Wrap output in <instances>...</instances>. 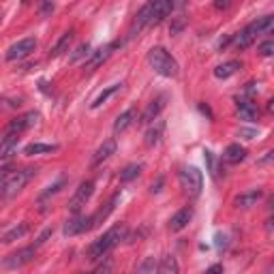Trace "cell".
Returning <instances> with one entry per match:
<instances>
[{
  "mask_svg": "<svg viewBox=\"0 0 274 274\" xmlns=\"http://www.w3.org/2000/svg\"><path fill=\"white\" fill-rule=\"evenodd\" d=\"M247 159V148H242L240 144H231L227 146L225 154H223V161L229 163V165H238V163H242Z\"/></svg>",
  "mask_w": 274,
  "mask_h": 274,
  "instance_id": "d6986e66",
  "label": "cell"
},
{
  "mask_svg": "<svg viewBox=\"0 0 274 274\" xmlns=\"http://www.w3.org/2000/svg\"><path fill=\"white\" fill-rule=\"evenodd\" d=\"M17 142H20V135H15V133H4V137L0 139V161L9 159V156L15 152Z\"/></svg>",
  "mask_w": 274,
  "mask_h": 274,
  "instance_id": "ac0fdd59",
  "label": "cell"
},
{
  "mask_svg": "<svg viewBox=\"0 0 274 274\" xmlns=\"http://www.w3.org/2000/svg\"><path fill=\"white\" fill-rule=\"evenodd\" d=\"M39 122V112H28L24 116H20V118L11 120L9 126H7V133H15V135H20V133L28 131L30 126H34Z\"/></svg>",
  "mask_w": 274,
  "mask_h": 274,
  "instance_id": "8fae6325",
  "label": "cell"
},
{
  "mask_svg": "<svg viewBox=\"0 0 274 274\" xmlns=\"http://www.w3.org/2000/svg\"><path fill=\"white\" fill-rule=\"evenodd\" d=\"M231 4V0H217V2H214V7L217 9H227Z\"/></svg>",
  "mask_w": 274,
  "mask_h": 274,
  "instance_id": "ab89813d",
  "label": "cell"
},
{
  "mask_svg": "<svg viewBox=\"0 0 274 274\" xmlns=\"http://www.w3.org/2000/svg\"><path fill=\"white\" fill-rule=\"evenodd\" d=\"M148 65L152 67L154 73L163 75V77H178V73H180L176 58L163 48H152L148 51Z\"/></svg>",
  "mask_w": 274,
  "mask_h": 274,
  "instance_id": "7a4b0ae2",
  "label": "cell"
},
{
  "mask_svg": "<svg viewBox=\"0 0 274 274\" xmlns=\"http://www.w3.org/2000/svg\"><path fill=\"white\" fill-rule=\"evenodd\" d=\"M65 182H67V180H65V178H60V180H58V182H54V184H50L48 189H45L43 193H41V199H48L50 195H56L58 191H60L62 186H65Z\"/></svg>",
  "mask_w": 274,
  "mask_h": 274,
  "instance_id": "4dcf8cb0",
  "label": "cell"
},
{
  "mask_svg": "<svg viewBox=\"0 0 274 274\" xmlns=\"http://www.w3.org/2000/svg\"><path fill=\"white\" fill-rule=\"evenodd\" d=\"M152 7H154V0H150L148 4H144V7L137 11V15L133 17L131 28H129V39H135L146 26L152 24Z\"/></svg>",
  "mask_w": 274,
  "mask_h": 274,
  "instance_id": "52a82bcc",
  "label": "cell"
},
{
  "mask_svg": "<svg viewBox=\"0 0 274 274\" xmlns=\"http://www.w3.org/2000/svg\"><path fill=\"white\" fill-rule=\"evenodd\" d=\"M112 270V261H105V264L97 266V272H109Z\"/></svg>",
  "mask_w": 274,
  "mask_h": 274,
  "instance_id": "74e56055",
  "label": "cell"
},
{
  "mask_svg": "<svg viewBox=\"0 0 274 274\" xmlns=\"http://www.w3.org/2000/svg\"><path fill=\"white\" fill-rule=\"evenodd\" d=\"M238 116H240L242 120H247V122H253L259 116V112H257V107H255L253 103L247 101V99H238Z\"/></svg>",
  "mask_w": 274,
  "mask_h": 274,
  "instance_id": "7402d4cb",
  "label": "cell"
},
{
  "mask_svg": "<svg viewBox=\"0 0 274 274\" xmlns=\"http://www.w3.org/2000/svg\"><path fill=\"white\" fill-rule=\"evenodd\" d=\"M156 270H159V264H156L154 257H146L144 264L137 268V272H142V274H154Z\"/></svg>",
  "mask_w": 274,
  "mask_h": 274,
  "instance_id": "f546056e",
  "label": "cell"
},
{
  "mask_svg": "<svg viewBox=\"0 0 274 274\" xmlns=\"http://www.w3.org/2000/svg\"><path fill=\"white\" fill-rule=\"evenodd\" d=\"M142 170H144V167L139 165V163H131V165H126L125 170L120 172V180H122V182H131V180H135L139 174H142Z\"/></svg>",
  "mask_w": 274,
  "mask_h": 274,
  "instance_id": "f1b7e54d",
  "label": "cell"
},
{
  "mask_svg": "<svg viewBox=\"0 0 274 274\" xmlns=\"http://www.w3.org/2000/svg\"><path fill=\"white\" fill-rule=\"evenodd\" d=\"M90 54V45L88 43H81L77 50H75V54L71 56V62H77L79 58H84V56H88Z\"/></svg>",
  "mask_w": 274,
  "mask_h": 274,
  "instance_id": "d6a6232c",
  "label": "cell"
},
{
  "mask_svg": "<svg viewBox=\"0 0 274 274\" xmlns=\"http://www.w3.org/2000/svg\"><path fill=\"white\" fill-rule=\"evenodd\" d=\"M170 2H172V9H180V7H184L189 0H170Z\"/></svg>",
  "mask_w": 274,
  "mask_h": 274,
  "instance_id": "b9f144b4",
  "label": "cell"
},
{
  "mask_svg": "<svg viewBox=\"0 0 274 274\" xmlns=\"http://www.w3.org/2000/svg\"><path fill=\"white\" fill-rule=\"evenodd\" d=\"M163 131H165V122L156 118V120H154V126H150V129L146 131L144 144L148 146V148H152V146H156V144L161 142V137H163Z\"/></svg>",
  "mask_w": 274,
  "mask_h": 274,
  "instance_id": "ffe728a7",
  "label": "cell"
},
{
  "mask_svg": "<svg viewBox=\"0 0 274 274\" xmlns=\"http://www.w3.org/2000/svg\"><path fill=\"white\" fill-rule=\"evenodd\" d=\"M92 229V217H81V214H75L71 221H67L65 225V236H79L84 231Z\"/></svg>",
  "mask_w": 274,
  "mask_h": 274,
  "instance_id": "7c38bea8",
  "label": "cell"
},
{
  "mask_svg": "<svg viewBox=\"0 0 274 274\" xmlns=\"http://www.w3.org/2000/svg\"><path fill=\"white\" fill-rule=\"evenodd\" d=\"M71 41H73V32H65L60 37V41L51 48V51H50V58H58V56H62L65 51L69 50V45H71Z\"/></svg>",
  "mask_w": 274,
  "mask_h": 274,
  "instance_id": "484cf974",
  "label": "cell"
},
{
  "mask_svg": "<svg viewBox=\"0 0 274 274\" xmlns=\"http://www.w3.org/2000/svg\"><path fill=\"white\" fill-rule=\"evenodd\" d=\"M240 69H242L240 60L223 62V65H219L217 69H214V77H217V79H227V77H231V75H236Z\"/></svg>",
  "mask_w": 274,
  "mask_h": 274,
  "instance_id": "44dd1931",
  "label": "cell"
},
{
  "mask_svg": "<svg viewBox=\"0 0 274 274\" xmlns=\"http://www.w3.org/2000/svg\"><path fill=\"white\" fill-rule=\"evenodd\" d=\"M51 234H54V229H51V227H48V229H45L43 234H41V236L37 238V242H34V247H41V244H43V242H48V238H50Z\"/></svg>",
  "mask_w": 274,
  "mask_h": 274,
  "instance_id": "d590c367",
  "label": "cell"
},
{
  "mask_svg": "<svg viewBox=\"0 0 274 274\" xmlns=\"http://www.w3.org/2000/svg\"><path fill=\"white\" fill-rule=\"evenodd\" d=\"M163 107H165V97H156L154 101H150V105L146 107V112L142 114V120L144 125H150V122H154L156 118H159V114L163 112Z\"/></svg>",
  "mask_w": 274,
  "mask_h": 274,
  "instance_id": "5bb4252c",
  "label": "cell"
},
{
  "mask_svg": "<svg viewBox=\"0 0 274 274\" xmlns=\"http://www.w3.org/2000/svg\"><path fill=\"white\" fill-rule=\"evenodd\" d=\"M191 219H193V208H191V206L178 210V212L172 217V221H170V229H172V231L184 229V227L191 223Z\"/></svg>",
  "mask_w": 274,
  "mask_h": 274,
  "instance_id": "9a60e30c",
  "label": "cell"
},
{
  "mask_svg": "<svg viewBox=\"0 0 274 274\" xmlns=\"http://www.w3.org/2000/svg\"><path fill=\"white\" fill-rule=\"evenodd\" d=\"M118 199H120V193H116V195L112 197V199L105 203V208H101L97 214H92V227H97L99 223H103V221L114 212V208H116V203H118Z\"/></svg>",
  "mask_w": 274,
  "mask_h": 274,
  "instance_id": "603a6c76",
  "label": "cell"
},
{
  "mask_svg": "<svg viewBox=\"0 0 274 274\" xmlns=\"http://www.w3.org/2000/svg\"><path fill=\"white\" fill-rule=\"evenodd\" d=\"M15 172V167H11V165H4V167H0V186H2L7 180L11 178V174Z\"/></svg>",
  "mask_w": 274,
  "mask_h": 274,
  "instance_id": "836d02e7",
  "label": "cell"
},
{
  "mask_svg": "<svg viewBox=\"0 0 274 274\" xmlns=\"http://www.w3.org/2000/svg\"><path fill=\"white\" fill-rule=\"evenodd\" d=\"M120 86H122V84H112V86H107V88H105V90L101 92V95H99V97L95 99V101L90 103V107H92V109H97V107H101L103 103H107V99H109V97H114L116 92L120 90Z\"/></svg>",
  "mask_w": 274,
  "mask_h": 274,
  "instance_id": "4316f807",
  "label": "cell"
},
{
  "mask_svg": "<svg viewBox=\"0 0 274 274\" xmlns=\"http://www.w3.org/2000/svg\"><path fill=\"white\" fill-rule=\"evenodd\" d=\"M240 135H244L247 139H253L255 135H257V133H255L253 129H240Z\"/></svg>",
  "mask_w": 274,
  "mask_h": 274,
  "instance_id": "f35d334b",
  "label": "cell"
},
{
  "mask_svg": "<svg viewBox=\"0 0 274 274\" xmlns=\"http://www.w3.org/2000/svg\"><path fill=\"white\" fill-rule=\"evenodd\" d=\"M24 2H28V0H24Z\"/></svg>",
  "mask_w": 274,
  "mask_h": 274,
  "instance_id": "f6af8a7d",
  "label": "cell"
},
{
  "mask_svg": "<svg viewBox=\"0 0 274 274\" xmlns=\"http://www.w3.org/2000/svg\"><path fill=\"white\" fill-rule=\"evenodd\" d=\"M114 152H116V139H105V142L99 146L95 156H92V167H99L103 161H107Z\"/></svg>",
  "mask_w": 274,
  "mask_h": 274,
  "instance_id": "2e32d148",
  "label": "cell"
},
{
  "mask_svg": "<svg viewBox=\"0 0 274 274\" xmlns=\"http://www.w3.org/2000/svg\"><path fill=\"white\" fill-rule=\"evenodd\" d=\"M126 234H129V229H126V225H125V223L114 225L112 229H107L103 236H99L97 240L90 244V249H88V259H90V261L103 259L105 255H107L114 247H118V244H120L122 240H125Z\"/></svg>",
  "mask_w": 274,
  "mask_h": 274,
  "instance_id": "6da1fadb",
  "label": "cell"
},
{
  "mask_svg": "<svg viewBox=\"0 0 274 274\" xmlns=\"http://www.w3.org/2000/svg\"><path fill=\"white\" fill-rule=\"evenodd\" d=\"M261 197H264V191L261 189H250L247 191V193H240L234 199V206L236 208H250V206H255Z\"/></svg>",
  "mask_w": 274,
  "mask_h": 274,
  "instance_id": "e0dca14e",
  "label": "cell"
},
{
  "mask_svg": "<svg viewBox=\"0 0 274 274\" xmlns=\"http://www.w3.org/2000/svg\"><path fill=\"white\" fill-rule=\"evenodd\" d=\"M184 24H186L184 15H180V17H176V22H174V24L170 26V32H172V34H178V32H180V30H182V28H184Z\"/></svg>",
  "mask_w": 274,
  "mask_h": 274,
  "instance_id": "e575fe53",
  "label": "cell"
},
{
  "mask_svg": "<svg viewBox=\"0 0 274 274\" xmlns=\"http://www.w3.org/2000/svg\"><path fill=\"white\" fill-rule=\"evenodd\" d=\"M208 272H223V266H212Z\"/></svg>",
  "mask_w": 274,
  "mask_h": 274,
  "instance_id": "ee69618b",
  "label": "cell"
},
{
  "mask_svg": "<svg viewBox=\"0 0 274 274\" xmlns=\"http://www.w3.org/2000/svg\"><path fill=\"white\" fill-rule=\"evenodd\" d=\"M257 51H259V56H272L274 54V41L272 39L264 41V43L257 48Z\"/></svg>",
  "mask_w": 274,
  "mask_h": 274,
  "instance_id": "1f68e13d",
  "label": "cell"
},
{
  "mask_svg": "<svg viewBox=\"0 0 274 274\" xmlns=\"http://www.w3.org/2000/svg\"><path fill=\"white\" fill-rule=\"evenodd\" d=\"M28 229H30V225H28V223H20V225H15L13 229H9L7 234L2 236V242H4V244H11V242L20 240V238H24V236L28 234Z\"/></svg>",
  "mask_w": 274,
  "mask_h": 274,
  "instance_id": "cb8c5ba5",
  "label": "cell"
},
{
  "mask_svg": "<svg viewBox=\"0 0 274 274\" xmlns=\"http://www.w3.org/2000/svg\"><path fill=\"white\" fill-rule=\"evenodd\" d=\"M122 43H125V41H114V43H109V45H105V48H99L97 51H92L88 62H86V71H95L97 67H101L103 62L114 54V50L122 48Z\"/></svg>",
  "mask_w": 274,
  "mask_h": 274,
  "instance_id": "30bf717a",
  "label": "cell"
},
{
  "mask_svg": "<svg viewBox=\"0 0 274 274\" xmlns=\"http://www.w3.org/2000/svg\"><path fill=\"white\" fill-rule=\"evenodd\" d=\"M178 270H180V266H178L176 257H172V255H165V257L159 261V270H156V272H163V274H178Z\"/></svg>",
  "mask_w": 274,
  "mask_h": 274,
  "instance_id": "83f0119b",
  "label": "cell"
},
{
  "mask_svg": "<svg viewBox=\"0 0 274 274\" xmlns=\"http://www.w3.org/2000/svg\"><path fill=\"white\" fill-rule=\"evenodd\" d=\"M34 48H37V39H34V37H28V39L17 41V43H13V45H11V48L7 50V60H9V62L24 60V58H28V56L32 54Z\"/></svg>",
  "mask_w": 274,
  "mask_h": 274,
  "instance_id": "9c48e42d",
  "label": "cell"
},
{
  "mask_svg": "<svg viewBox=\"0 0 274 274\" xmlns=\"http://www.w3.org/2000/svg\"><path fill=\"white\" fill-rule=\"evenodd\" d=\"M92 193H95V182H92V180H84V182L75 189L71 201H69V212L79 214V210L86 206V201L92 197Z\"/></svg>",
  "mask_w": 274,
  "mask_h": 274,
  "instance_id": "8992f818",
  "label": "cell"
},
{
  "mask_svg": "<svg viewBox=\"0 0 274 274\" xmlns=\"http://www.w3.org/2000/svg\"><path fill=\"white\" fill-rule=\"evenodd\" d=\"M135 120H137V109H135V107L126 109L125 114H120L118 118H116V122H114V133H116V135L125 133L126 129H129V126L135 125Z\"/></svg>",
  "mask_w": 274,
  "mask_h": 274,
  "instance_id": "4fadbf2b",
  "label": "cell"
},
{
  "mask_svg": "<svg viewBox=\"0 0 274 274\" xmlns=\"http://www.w3.org/2000/svg\"><path fill=\"white\" fill-rule=\"evenodd\" d=\"M37 174V167H24V170H15L11 178L0 186V197H13L26 186V182Z\"/></svg>",
  "mask_w": 274,
  "mask_h": 274,
  "instance_id": "277c9868",
  "label": "cell"
},
{
  "mask_svg": "<svg viewBox=\"0 0 274 274\" xmlns=\"http://www.w3.org/2000/svg\"><path fill=\"white\" fill-rule=\"evenodd\" d=\"M34 255H37V247L20 249V250H15V253H11L9 257L2 259V268H7V270H15V268H22V266L30 264V261L34 259Z\"/></svg>",
  "mask_w": 274,
  "mask_h": 274,
  "instance_id": "ba28073f",
  "label": "cell"
},
{
  "mask_svg": "<svg viewBox=\"0 0 274 274\" xmlns=\"http://www.w3.org/2000/svg\"><path fill=\"white\" fill-rule=\"evenodd\" d=\"M272 156H274V152H268V154H266V159H261L259 163H261V165H264V163H270V161H272Z\"/></svg>",
  "mask_w": 274,
  "mask_h": 274,
  "instance_id": "7bdbcfd3",
  "label": "cell"
},
{
  "mask_svg": "<svg viewBox=\"0 0 274 274\" xmlns=\"http://www.w3.org/2000/svg\"><path fill=\"white\" fill-rule=\"evenodd\" d=\"M163 184H165V178H163V176H159V178H156V182H152V184H150V191H152V193H159Z\"/></svg>",
  "mask_w": 274,
  "mask_h": 274,
  "instance_id": "8d00e7d4",
  "label": "cell"
},
{
  "mask_svg": "<svg viewBox=\"0 0 274 274\" xmlns=\"http://www.w3.org/2000/svg\"><path fill=\"white\" fill-rule=\"evenodd\" d=\"M41 11H43V15L50 13V11H54V4H51V0H45V2H43V9H41Z\"/></svg>",
  "mask_w": 274,
  "mask_h": 274,
  "instance_id": "60d3db41",
  "label": "cell"
},
{
  "mask_svg": "<svg viewBox=\"0 0 274 274\" xmlns=\"http://www.w3.org/2000/svg\"><path fill=\"white\" fill-rule=\"evenodd\" d=\"M58 146L56 144H39V142H32L24 148V154L32 156V154H45V152H56Z\"/></svg>",
  "mask_w": 274,
  "mask_h": 274,
  "instance_id": "d4e9b609",
  "label": "cell"
},
{
  "mask_svg": "<svg viewBox=\"0 0 274 274\" xmlns=\"http://www.w3.org/2000/svg\"><path fill=\"white\" fill-rule=\"evenodd\" d=\"M180 184H182L184 193L189 197H199L201 193V186H203V176L197 167H184L182 172L178 174Z\"/></svg>",
  "mask_w": 274,
  "mask_h": 274,
  "instance_id": "5b68a950",
  "label": "cell"
},
{
  "mask_svg": "<svg viewBox=\"0 0 274 274\" xmlns=\"http://www.w3.org/2000/svg\"><path fill=\"white\" fill-rule=\"evenodd\" d=\"M272 26H274V17H272V15L257 17V20L250 22V24H249V26L244 28V30L234 39V41H236V48H238V50H249L250 45L255 43L257 34L270 32V30H272Z\"/></svg>",
  "mask_w": 274,
  "mask_h": 274,
  "instance_id": "3957f363",
  "label": "cell"
}]
</instances>
